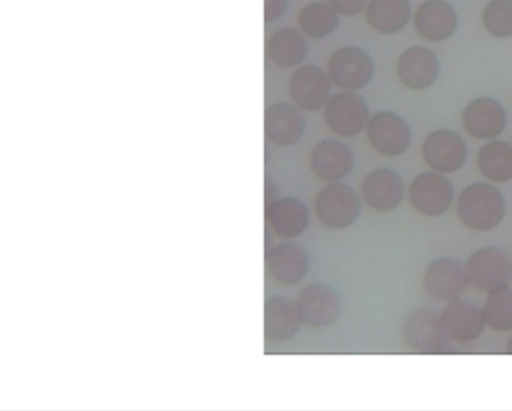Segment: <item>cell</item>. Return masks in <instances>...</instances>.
I'll use <instances>...</instances> for the list:
<instances>
[{
	"mask_svg": "<svg viewBox=\"0 0 512 411\" xmlns=\"http://www.w3.org/2000/svg\"><path fill=\"white\" fill-rule=\"evenodd\" d=\"M442 318L452 341L457 342L475 341L487 326L482 308L464 299L449 302Z\"/></svg>",
	"mask_w": 512,
	"mask_h": 411,
	"instance_id": "d6986e66",
	"label": "cell"
},
{
	"mask_svg": "<svg viewBox=\"0 0 512 411\" xmlns=\"http://www.w3.org/2000/svg\"><path fill=\"white\" fill-rule=\"evenodd\" d=\"M311 171L325 182H340L352 173L355 155L347 144L323 140L316 144L310 158Z\"/></svg>",
	"mask_w": 512,
	"mask_h": 411,
	"instance_id": "9a60e30c",
	"label": "cell"
},
{
	"mask_svg": "<svg viewBox=\"0 0 512 411\" xmlns=\"http://www.w3.org/2000/svg\"><path fill=\"white\" fill-rule=\"evenodd\" d=\"M308 53L305 36L296 29H281L271 36L268 42V54L275 65L292 68L299 65Z\"/></svg>",
	"mask_w": 512,
	"mask_h": 411,
	"instance_id": "d4e9b609",
	"label": "cell"
},
{
	"mask_svg": "<svg viewBox=\"0 0 512 411\" xmlns=\"http://www.w3.org/2000/svg\"><path fill=\"white\" fill-rule=\"evenodd\" d=\"M470 284L482 293L509 287L512 281V257L502 248L487 246L470 255L466 263Z\"/></svg>",
	"mask_w": 512,
	"mask_h": 411,
	"instance_id": "3957f363",
	"label": "cell"
},
{
	"mask_svg": "<svg viewBox=\"0 0 512 411\" xmlns=\"http://www.w3.org/2000/svg\"><path fill=\"white\" fill-rule=\"evenodd\" d=\"M338 15L340 14L329 3H308L299 14V26L304 35L310 36V38H326L335 32L340 24Z\"/></svg>",
	"mask_w": 512,
	"mask_h": 411,
	"instance_id": "484cf974",
	"label": "cell"
},
{
	"mask_svg": "<svg viewBox=\"0 0 512 411\" xmlns=\"http://www.w3.org/2000/svg\"><path fill=\"white\" fill-rule=\"evenodd\" d=\"M506 353L512 354V338L509 339L508 344H506Z\"/></svg>",
	"mask_w": 512,
	"mask_h": 411,
	"instance_id": "1f68e13d",
	"label": "cell"
},
{
	"mask_svg": "<svg viewBox=\"0 0 512 411\" xmlns=\"http://www.w3.org/2000/svg\"><path fill=\"white\" fill-rule=\"evenodd\" d=\"M401 83L412 90H425L436 83L440 74V60L427 47H410L401 53L397 63Z\"/></svg>",
	"mask_w": 512,
	"mask_h": 411,
	"instance_id": "5bb4252c",
	"label": "cell"
},
{
	"mask_svg": "<svg viewBox=\"0 0 512 411\" xmlns=\"http://www.w3.org/2000/svg\"><path fill=\"white\" fill-rule=\"evenodd\" d=\"M403 335L407 344L419 353H439L452 341L442 314L431 309L412 312L404 321Z\"/></svg>",
	"mask_w": 512,
	"mask_h": 411,
	"instance_id": "9c48e42d",
	"label": "cell"
},
{
	"mask_svg": "<svg viewBox=\"0 0 512 411\" xmlns=\"http://www.w3.org/2000/svg\"><path fill=\"white\" fill-rule=\"evenodd\" d=\"M263 330L269 341L286 342L292 339L304 323L298 305L284 296L271 297L265 303Z\"/></svg>",
	"mask_w": 512,
	"mask_h": 411,
	"instance_id": "44dd1931",
	"label": "cell"
},
{
	"mask_svg": "<svg viewBox=\"0 0 512 411\" xmlns=\"http://www.w3.org/2000/svg\"><path fill=\"white\" fill-rule=\"evenodd\" d=\"M374 71V60L367 51L358 47L340 48L329 57L328 74L332 84L347 92L368 86L373 80Z\"/></svg>",
	"mask_w": 512,
	"mask_h": 411,
	"instance_id": "277c9868",
	"label": "cell"
},
{
	"mask_svg": "<svg viewBox=\"0 0 512 411\" xmlns=\"http://www.w3.org/2000/svg\"><path fill=\"white\" fill-rule=\"evenodd\" d=\"M314 212L325 227L344 230L361 215V198L349 185L334 182L320 189L314 200Z\"/></svg>",
	"mask_w": 512,
	"mask_h": 411,
	"instance_id": "7a4b0ae2",
	"label": "cell"
},
{
	"mask_svg": "<svg viewBox=\"0 0 512 411\" xmlns=\"http://www.w3.org/2000/svg\"><path fill=\"white\" fill-rule=\"evenodd\" d=\"M482 24L494 38H511L512 0H490L482 11Z\"/></svg>",
	"mask_w": 512,
	"mask_h": 411,
	"instance_id": "83f0119b",
	"label": "cell"
},
{
	"mask_svg": "<svg viewBox=\"0 0 512 411\" xmlns=\"http://www.w3.org/2000/svg\"><path fill=\"white\" fill-rule=\"evenodd\" d=\"M325 122L340 137H356L367 128L370 110L367 101L355 92L331 96L325 105Z\"/></svg>",
	"mask_w": 512,
	"mask_h": 411,
	"instance_id": "5b68a950",
	"label": "cell"
},
{
	"mask_svg": "<svg viewBox=\"0 0 512 411\" xmlns=\"http://www.w3.org/2000/svg\"><path fill=\"white\" fill-rule=\"evenodd\" d=\"M404 195L403 177L391 168H376L362 182V198L376 212L388 213L398 209Z\"/></svg>",
	"mask_w": 512,
	"mask_h": 411,
	"instance_id": "7c38bea8",
	"label": "cell"
},
{
	"mask_svg": "<svg viewBox=\"0 0 512 411\" xmlns=\"http://www.w3.org/2000/svg\"><path fill=\"white\" fill-rule=\"evenodd\" d=\"M296 305L304 324L314 329H323L334 324L343 309L340 294L334 288L320 282L305 287L299 293Z\"/></svg>",
	"mask_w": 512,
	"mask_h": 411,
	"instance_id": "8fae6325",
	"label": "cell"
},
{
	"mask_svg": "<svg viewBox=\"0 0 512 411\" xmlns=\"http://www.w3.org/2000/svg\"><path fill=\"white\" fill-rule=\"evenodd\" d=\"M458 14L446 0H425L415 12V29L430 42H443L454 35Z\"/></svg>",
	"mask_w": 512,
	"mask_h": 411,
	"instance_id": "2e32d148",
	"label": "cell"
},
{
	"mask_svg": "<svg viewBox=\"0 0 512 411\" xmlns=\"http://www.w3.org/2000/svg\"><path fill=\"white\" fill-rule=\"evenodd\" d=\"M269 273L281 284L301 282L310 269V258L301 245L292 242L278 243L266 251Z\"/></svg>",
	"mask_w": 512,
	"mask_h": 411,
	"instance_id": "ac0fdd59",
	"label": "cell"
},
{
	"mask_svg": "<svg viewBox=\"0 0 512 411\" xmlns=\"http://www.w3.org/2000/svg\"><path fill=\"white\" fill-rule=\"evenodd\" d=\"M289 0H265V21L272 23V21L280 20L286 14Z\"/></svg>",
	"mask_w": 512,
	"mask_h": 411,
	"instance_id": "f546056e",
	"label": "cell"
},
{
	"mask_svg": "<svg viewBox=\"0 0 512 411\" xmlns=\"http://www.w3.org/2000/svg\"><path fill=\"white\" fill-rule=\"evenodd\" d=\"M367 137L371 147L383 156L403 155L412 144V129L409 123L392 111H380L370 117Z\"/></svg>",
	"mask_w": 512,
	"mask_h": 411,
	"instance_id": "ba28073f",
	"label": "cell"
},
{
	"mask_svg": "<svg viewBox=\"0 0 512 411\" xmlns=\"http://www.w3.org/2000/svg\"><path fill=\"white\" fill-rule=\"evenodd\" d=\"M485 323L496 332L512 330V288L505 287L488 293L484 308Z\"/></svg>",
	"mask_w": 512,
	"mask_h": 411,
	"instance_id": "4316f807",
	"label": "cell"
},
{
	"mask_svg": "<svg viewBox=\"0 0 512 411\" xmlns=\"http://www.w3.org/2000/svg\"><path fill=\"white\" fill-rule=\"evenodd\" d=\"M266 218L272 231L281 239H296L307 230L310 222L308 207L298 198H281L275 201L268 210Z\"/></svg>",
	"mask_w": 512,
	"mask_h": 411,
	"instance_id": "7402d4cb",
	"label": "cell"
},
{
	"mask_svg": "<svg viewBox=\"0 0 512 411\" xmlns=\"http://www.w3.org/2000/svg\"><path fill=\"white\" fill-rule=\"evenodd\" d=\"M410 204L416 212L428 218L442 216L454 203V186L445 174L437 171L419 174L410 183Z\"/></svg>",
	"mask_w": 512,
	"mask_h": 411,
	"instance_id": "8992f818",
	"label": "cell"
},
{
	"mask_svg": "<svg viewBox=\"0 0 512 411\" xmlns=\"http://www.w3.org/2000/svg\"><path fill=\"white\" fill-rule=\"evenodd\" d=\"M412 5L409 0H370L365 18L371 29L383 35H394L409 24Z\"/></svg>",
	"mask_w": 512,
	"mask_h": 411,
	"instance_id": "603a6c76",
	"label": "cell"
},
{
	"mask_svg": "<svg viewBox=\"0 0 512 411\" xmlns=\"http://www.w3.org/2000/svg\"><path fill=\"white\" fill-rule=\"evenodd\" d=\"M463 126L467 134L478 140L499 137L506 126L505 108L499 101L488 96L473 99L464 108Z\"/></svg>",
	"mask_w": 512,
	"mask_h": 411,
	"instance_id": "e0dca14e",
	"label": "cell"
},
{
	"mask_svg": "<svg viewBox=\"0 0 512 411\" xmlns=\"http://www.w3.org/2000/svg\"><path fill=\"white\" fill-rule=\"evenodd\" d=\"M505 212V198L488 183H473L457 198L458 218L473 231L494 230L505 218Z\"/></svg>",
	"mask_w": 512,
	"mask_h": 411,
	"instance_id": "6da1fadb",
	"label": "cell"
},
{
	"mask_svg": "<svg viewBox=\"0 0 512 411\" xmlns=\"http://www.w3.org/2000/svg\"><path fill=\"white\" fill-rule=\"evenodd\" d=\"M422 156L437 173L451 174L463 168L467 159L466 141L458 132L439 129L431 132L422 144Z\"/></svg>",
	"mask_w": 512,
	"mask_h": 411,
	"instance_id": "30bf717a",
	"label": "cell"
},
{
	"mask_svg": "<svg viewBox=\"0 0 512 411\" xmlns=\"http://www.w3.org/2000/svg\"><path fill=\"white\" fill-rule=\"evenodd\" d=\"M470 284L466 264L454 257H440L428 264L424 273V291L437 302L460 299Z\"/></svg>",
	"mask_w": 512,
	"mask_h": 411,
	"instance_id": "52a82bcc",
	"label": "cell"
},
{
	"mask_svg": "<svg viewBox=\"0 0 512 411\" xmlns=\"http://www.w3.org/2000/svg\"><path fill=\"white\" fill-rule=\"evenodd\" d=\"M329 5L344 17H355L364 11L370 0H328Z\"/></svg>",
	"mask_w": 512,
	"mask_h": 411,
	"instance_id": "f1b7e54d",
	"label": "cell"
},
{
	"mask_svg": "<svg viewBox=\"0 0 512 411\" xmlns=\"http://www.w3.org/2000/svg\"><path fill=\"white\" fill-rule=\"evenodd\" d=\"M278 200V188L272 179L265 177V210H268Z\"/></svg>",
	"mask_w": 512,
	"mask_h": 411,
	"instance_id": "4dcf8cb0",
	"label": "cell"
},
{
	"mask_svg": "<svg viewBox=\"0 0 512 411\" xmlns=\"http://www.w3.org/2000/svg\"><path fill=\"white\" fill-rule=\"evenodd\" d=\"M290 96L299 108L317 111L325 107L331 98L332 81L329 74L319 66L299 68L290 78Z\"/></svg>",
	"mask_w": 512,
	"mask_h": 411,
	"instance_id": "4fadbf2b",
	"label": "cell"
},
{
	"mask_svg": "<svg viewBox=\"0 0 512 411\" xmlns=\"http://www.w3.org/2000/svg\"><path fill=\"white\" fill-rule=\"evenodd\" d=\"M479 171L487 180L506 183L512 180V144L494 140L481 147L476 159Z\"/></svg>",
	"mask_w": 512,
	"mask_h": 411,
	"instance_id": "cb8c5ba5",
	"label": "cell"
},
{
	"mask_svg": "<svg viewBox=\"0 0 512 411\" xmlns=\"http://www.w3.org/2000/svg\"><path fill=\"white\" fill-rule=\"evenodd\" d=\"M305 122L298 108L287 102H278L266 108L265 135L271 143L290 147L304 135Z\"/></svg>",
	"mask_w": 512,
	"mask_h": 411,
	"instance_id": "ffe728a7",
	"label": "cell"
}]
</instances>
